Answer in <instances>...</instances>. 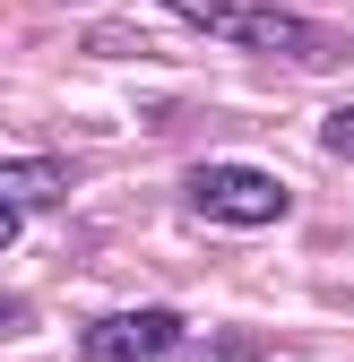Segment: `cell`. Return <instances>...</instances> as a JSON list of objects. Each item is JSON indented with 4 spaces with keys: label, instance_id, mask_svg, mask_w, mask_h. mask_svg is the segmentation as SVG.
Masks as SVG:
<instances>
[{
    "label": "cell",
    "instance_id": "obj_4",
    "mask_svg": "<svg viewBox=\"0 0 354 362\" xmlns=\"http://www.w3.org/2000/svg\"><path fill=\"white\" fill-rule=\"evenodd\" d=\"M69 199V164L61 156H18V164H0V207H61Z\"/></svg>",
    "mask_w": 354,
    "mask_h": 362
},
{
    "label": "cell",
    "instance_id": "obj_3",
    "mask_svg": "<svg viewBox=\"0 0 354 362\" xmlns=\"http://www.w3.org/2000/svg\"><path fill=\"white\" fill-rule=\"evenodd\" d=\"M164 345H182V320L173 310H113L78 337V362H156Z\"/></svg>",
    "mask_w": 354,
    "mask_h": 362
},
{
    "label": "cell",
    "instance_id": "obj_1",
    "mask_svg": "<svg viewBox=\"0 0 354 362\" xmlns=\"http://www.w3.org/2000/svg\"><path fill=\"white\" fill-rule=\"evenodd\" d=\"M182 199L207 216V224H234V233H251V224H277L294 207V190L277 173H251V164H190Z\"/></svg>",
    "mask_w": 354,
    "mask_h": 362
},
{
    "label": "cell",
    "instance_id": "obj_8",
    "mask_svg": "<svg viewBox=\"0 0 354 362\" xmlns=\"http://www.w3.org/2000/svg\"><path fill=\"white\" fill-rule=\"evenodd\" d=\"M9 233H18V216H9V207H0V250H9Z\"/></svg>",
    "mask_w": 354,
    "mask_h": 362
},
{
    "label": "cell",
    "instance_id": "obj_7",
    "mask_svg": "<svg viewBox=\"0 0 354 362\" xmlns=\"http://www.w3.org/2000/svg\"><path fill=\"white\" fill-rule=\"evenodd\" d=\"M9 328H26V302H9V293H0V337H9Z\"/></svg>",
    "mask_w": 354,
    "mask_h": 362
},
{
    "label": "cell",
    "instance_id": "obj_2",
    "mask_svg": "<svg viewBox=\"0 0 354 362\" xmlns=\"http://www.w3.org/2000/svg\"><path fill=\"white\" fill-rule=\"evenodd\" d=\"M164 9L199 35H234V43H259V52H329V35H312L302 18H277V9H234V0H164Z\"/></svg>",
    "mask_w": 354,
    "mask_h": 362
},
{
    "label": "cell",
    "instance_id": "obj_5",
    "mask_svg": "<svg viewBox=\"0 0 354 362\" xmlns=\"http://www.w3.org/2000/svg\"><path fill=\"white\" fill-rule=\"evenodd\" d=\"M156 362H268V345L251 328H225V337H199V345H164Z\"/></svg>",
    "mask_w": 354,
    "mask_h": 362
},
{
    "label": "cell",
    "instance_id": "obj_6",
    "mask_svg": "<svg viewBox=\"0 0 354 362\" xmlns=\"http://www.w3.org/2000/svg\"><path fill=\"white\" fill-rule=\"evenodd\" d=\"M320 147H329V156H354V112H329V121H320Z\"/></svg>",
    "mask_w": 354,
    "mask_h": 362
}]
</instances>
